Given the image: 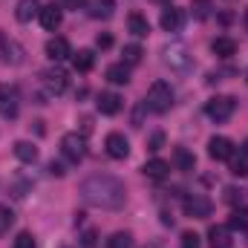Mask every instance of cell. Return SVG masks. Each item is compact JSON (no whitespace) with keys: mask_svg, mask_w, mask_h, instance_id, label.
<instances>
[{"mask_svg":"<svg viewBox=\"0 0 248 248\" xmlns=\"http://www.w3.org/2000/svg\"><path fill=\"white\" fill-rule=\"evenodd\" d=\"M81 199L90 208H101V211H119L127 202V187L119 176L110 173H93L81 182Z\"/></svg>","mask_w":248,"mask_h":248,"instance_id":"cell-1","label":"cell"},{"mask_svg":"<svg viewBox=\"0 0 248 248\" xmlns=\"http://www.w3.org/2000/svg\"><path fill=\"white\" fill-rule=\"evenodd\" d=\"M144 107H147L150 113H156V116L170 113V107H173V87H170L168 81H156V84L147 90Z\"/></svg>","mask_w":248,"mask_h":248,"instance_id":"cell-2","label":"cell"},{"mask_svg":"<svg viewBox=\"0 0 248 248\" xmlns=\"http://www.w3.org/2000/svg\"><path fill=\"white\" fill-rule=\"evenodd\" d=\"M162 61H165V66H170L173 72H187L193 66V55H190V49L182 41H170L162 49Z\"/></svg>","mask_w":248,"mask_h":248,"instance_id":"cell-3","label":"cell"},{"mask_svg":"<svg viewBox=\"0 0 248 248\" xmlns=\"http://www.w3.org/2000/svg\"><path fill=\"white\" fill-rule=\"evenodd\" d=\"M237 110V98L234 95H214L208 104H205V116L211 122H228Z\"/></svg>","mask_w":248,"mask_h":248,"instance_id":"cell-4","label":"cell"},{"mask_svg":"<svg viewBox=\"0 0 248 248\" xmlns=\"http://www.w3.org/2000/svg\"><path fill=\"white\" fill-rule=\"evenodd\" d=\"M20 113V93L12 84H0V119H17Z\"/></svg>","mask_w":248,"mask_h":248,"instance_id":"cell-5","label":"cell"},{"mask_svg":"<svg viewBox=\"0 0 248 248\" xmlns=\"http://www.w3.org/2000/svg\"><path fill=\"white\" fill-rule=\"evenodd\" d=\"M26 58V49L15 41V38H9L6 32H0V63H9V66H20Z\"/></svg>","mask_w":248,"mask_h":248,"instance_id":"cell-6","label":"cell"},{"mask_svg":"<svg viewBox=\"0 0 248 248\" xmlns=\"http://www.w3.org/2000/svg\"><path fill=\"white\" fill-rule=\"evenodd\" d=\"M61 153L69 162H81L87 156V139L81 133H63L61 136Z\"/></svg>","mask_w":248,"mask_h":248,"instance_id":"cell-7","label":"cell"},{"mask_svg":"<svg viewBox=\"0 0 248 248\" xmlns=\"http://www.w3.org/2000/svg\"><path fill=\"white\" fill-rule=\"evenodd\" d=\"M41 81H44V87H46L49 95H63L69 90V75H66V69H61V66H52V69L41 72Z\"/></svg>","mask_w":248,"mask_h":248,"instance_id":"cell-8","label":"cell"},{"mask_svg":"<svg viewBox=\"0 0 248 248\" xmlns=\"http://www.w3.org/2000/svg\"><path fill=\"white\" fill-rule=\"evenodd\" d=\"M182 208H185L187 217H193V219H205V217H211L214 202H211L208 196H202V193H190L185 202H182Z\"/></svg>","mask_w":248,"mask_h":248,"instance_id":"cell-9","label":"cell"},{"mask_svg":"<svg viewBox=\"0 0 248 248\" xmlns=\"http://www.w3.org/2000/svg\"><path fill=\"white\" fill-rule=\"evenodd\" d=\"M234 141L231 139H225V136H214L211 141H208V156L214 159V162H228L231 156H234Z\"/></svg>","mask_w":248,"mask_h":248,"instance_id":"cell-10","label":"cell"},{"mask_svg":"<svg viewBox=\"0 0 248 248\" xmlns=\"http://www.w3.org/2000/svg\"><path fill=\"white\" fill-rule=\"evenodd\" d=\"M104 147H107V156L110 159H127L130 156V141L124 133H110L104 139Z\"/></svg>","mask_w":248,"mask_h":248,"instance_id":"cell-11","label":"cell"},{"mask_svg":"<svg viewBox=\"0 0 248 248\" xmlns=\"http://www.w3.org/2000/svg\"><path fill=\"white\" fill-rule=\"evenodd\" d=\"M38 17H41V23H44L46 32H55L63 20V9L58 3H46V6H41V15Z\"/></svg>","mask_w":248,"mask_h":248,"instance_id":"cell-12","label":"cell"},{"mask_svg":"<svg viewBox=\"0 0 248 248\" xmlns=\"http://www.w3.org/2000/svg\"><path fill=\"white\" fill-rule=\"evenodd\" d=\"M159 23H162V29H165V32H179V29H182V23H185V12H182V9H176V6H168V9L162 12Z\"/></svg>","mask_w":248,"mask_h":248,"instance_id":"cell-13","label":"cell"},{"mask_svg":"<svg viewBox=\"0 0 248 248\" xmlns=\"http://www.w3.org/2000/svg\"><path fill=\"white\" fill-rule=\"evenodd\" d=\"M46 55H49V61H55V63L72 58V49H69L66 38H49L46 41Z\"/></svg>","mask_w":248,"mask_h":248,"instance_id":"cell-14","label":"cell"},{"mask_svg":"<svg viewBox=\"0 0 248 248\" xmlns=\"http://www.w3.org/2000/svg\"><path fill=\"white\" fill-rule=\"evenodd\" d=\"M124 101L119 93H101L98 95V113L101 116H116V113H122Z\"/></svg>","mask_w":248,"mask_h":248,"instance_id":"cell-15","label":"cell"},{"mask_svg":"<svg viewBox=\"0 0 248 248\" xmlns=\"http://www.w3.org/2000/svg\"><path fill=\"white\" fill-rule=\"evenodd\" d=\"M231 228L228 225H211L208 231V246L211 248H231Z\"/></svg>","mask_w":248,"mask_h":248,"instance_id":"cell-16","label":"cell"},{"mask_svg":"<svg viewBox=\"0 0 248 248\" xmlns=\"http://www.w3.org/2000/svg\"><path fill=\"white\" fill-rule=\"evenodd\" d=\"M35 15H41V0H17L15 6V17L20 23H29Z\"/></svg>","mask_w":248,"mask_h":248,"instance_id":"cell-17","label":"cell"},{"mask_svg":"<svg viewBox=\"0 0 248 248\" xmlns=\"http://www.w3.org/2000/svg\"><path fill=\"white\" fill-rule=\"evenodd\" d=\"M116 12V0H90V17L95 20H110Z\"/></svg>","mask_w":248,"mask_h":248,"instance_id":"cell-18","label":"cell"},{"mask_svg":"<svg viewBox=\"0 0 248 248\" xmlns=\"http://www.w3.org/2000/svg\"><path fill=\"white\" fill-rule=\"evenodd\" d=\"M127 29H130V35H136V38H147V32H150V23H147V17H144V15L133 12V15L127 17Z\"/></svg>","mask_w":248,"mask_h":248,"instance_id":"cell-19","label":"cell"},{"mask_svg":"<svg viewBox=\"0 0 248 248\" xmlns=\"http://www.w3.org/2000/svg\"><path fill=\"white\" fill-rule=\"evenodd\" d=\"M141 170H144V176H147V179H165V176L170 173V165H168L165 159H150Z\"/></svg>","mask_w":248,"mask_h":248,"instance_id":"cell-20","label":"cell"},{"mask_svg":"<svg viewBox=\"0 0 248 248\" xmlns=\"http://www.w3.org/2000/svg\"><path fill=\"white\" fill-rule=\"evenodd\" d=\"M72 66H75L78 72H90V69L95 66L93 49H78V52H72Z\"/></svg>","mask_w":248,"mask_h":248,"instance_id":"cell-21","label":"cell"},{"mask_svg":"<svg viewBox=\"0 0 248 248\" xmlns=\"http://www.w3.org/2000/svg\"><path fill=\"white\" fill-rule=\"evenodd\" d=\"M173 165H176V170L190 173V170L196 168V159H193V153H187L185 147H176V150H173Z\"/></svg>","mask_w":248,"mask_h":248,"instance_id":"cell-22","label":"cell"},{"mask_svg":"<svg viewBox=\"0 0 248 248\" xmlns=\"http://www.w3.org/2000/svg\"><path fill=\"white\" fill-rule=\"evenodd\" d=\"M228 162H231V173H234V176H248V147L234 150V156H231Z\"/></svg>","mask_w":248,"mask_h":248,"instance_id":"cell-23","label":"cell"},{"mask_svg":"<svg viewBox=\"0 0 248 248\" xmlns=\"http://www.w3.org/2000/svg\"><path fill=\"white\" fill-rule=\"evenodd\" d=\"M15 156H17L20 162L32 165V162H38V147H35L32 141H15Z\"/></svg>","mask_w":248,"mask_h":248,"instance_id":"cell-24","label":"cell"},{"mask_svg":"<svg viewBox=\"0 0 248 248\" xmlns=\"http://www.w3.org/2000/svg\"><path fill=\"white\" fill-rule=\"evenodd\" d=\"M107 81H110V84H127V81H130V66H127V63H110V66H107Z\"/></svg>","mask_w":248,"mask_h":248,"instance_id":"cell-25","label":"cell"},{"mask_svg":"<svg viewBox=\"0 0 248 248\" xmlns=\"http://www.w3.org/2000/svg\"><path fill=\"white\" fill-rule=\"evenodd\" d=\"M211 49H214V55H219V58H231V55L237 52V41H234V38H217V41L211 44Z\"/></svg>","mask_w":248,"mask_h":248,"instance_id":"cell-26","label":"cell"},{"mask_svg":"<svg viewBox=\"0 0 248 248\" xmlns=\"http://www.w3.org/2000/svg\"><path fill=\"white\" fill-rule=\"evenodd\" d=\"M107 248H133V234H130V231H116V234H110Z\"/></svg>","mask_w":248,"mask_h":248,"instance_id":"cell-27","label":"cell"},{"mask_svg":"<svg viewBox=\"0 0 248 248\" xmlns=\"http://www.w3.org/2000/svg\"><path fill=\"white\" fill-rule=\"evenodd\" d=\"M228 228H237V231H248V208H237L228 219Z\"/></svg>","mask_w":248,"mask_h":248,"instance_id":"cell-28","label":"cell"},{"mask_svg":"<svg viewBox=\"0 0 248 248\" xmlns=\"http://www.w3.org/2000/svg\"><path fill=\"white\" fill-rule=\"evenodd\" d=\"M122 55H124V63H127V66H136V63H141V55H144V52H141V46H136V44H127Z\"/></svg>","mask_w":248,"mask_h":248,"instance_id":"cell-29","label":"cell"},{"mask_svg":"<svg viewBox=\"0 0 248 248\" xmlns=\"http://www.w3.org/2000/svg\"><path fill=\"white\" fill-rule=\"evenodd\" d=\"M12 222H15V214H12L9 208H3V205H0V237L12 228Z\"/></svg>","mask_w":248,"mask_h":248,"instance_id":"cell-30","label":"cell"},{"mask_svg":"<svg viewBox=\"0 0 248 248\" xmlns=\"http://www.w3.org/2000/svg\"><path fill=\"white\" fill-rule=\"evenodd\" d=\"M12 248H35V237H32L29 231H20V234L15 237V243H12Z\"/></svg>","mask_w":248,"mask_h":248,"instance_id":"cell-31","label":"cell"},{"mask_svg":"<svg viewBox=\"0 0 248 248\" xmlns=\"http://www.w3.org/2000/svg\"><path fill=\"white\" fill-rule=\"evenodd\" d=\"M202 243H199V234L196 231H185L182 234V248H199Z\"/></svg>","mask_w":248,"mask_h":248,"instance_id":"cell-32","label":"cell"},{"mask_svg":"<svg viewBox=\"0 0 248 248\" xmlns=\"http://www.w3.org/2000/svg\"><path fill=\"white\" fill-rule=\"evenodd\" d=\"M162 144H165V136H162V133H153V139H150V144H147V150H153V153H156V150H159Z\"/></svg>","mask_w":248,"mask_h":248,"instance_id":"cell-33","label":"cell"},{"mask_svg":"<svg viewBox=\"0 0 248 248\" xmlns=\"http://www.w3.org/2000/svg\"><path fill=\"white\" fill-rule=\"evenodd\" d=\"M49 173H52V176H63L66 170H63V165H61V162H49Z\"/></svg>","mask_w":248,"mask_h":248,"instance_id":"cell-34","label":"cell"},{"mask_svg":"<svg viewBox=\"0 0 248 248\" xmlns=\"http://www.w3.org/2000/svg\"><path fill=\"white\" fill-rule=\"evenodd\" d=\"M196 15L199 17H208V0H196Z\"/></svg>","mask_w":248,"mask_h":248,"instance_id":"cell-35","label":"cell"},{"mask_svg":"<svg viewBox=\"0 0 248 248\" xmlns=\"http://www.w3.org/2000/svg\"><path fill=\"white\" fill-rule=\"evenodd\" d=\"M81 243H84V248H93V246H95V231H87Z\"/></svg>","mask_w":248,"mask_h":248,"instance_id":"cell-36","label":"cell"},{"mask_svg":"<svg viewBox=\"0 0 248 248\" xmlns=\"http://www.w3.org/2000/svg\"><path fill=\"white\" fill-rule=\"evenodd\" d=\"M95 44H98L101 49H107V46H113V38H110V35H98V41H95Z\"/></svg>","mask_w":248,"mask_h":248,"instance_id":"cell-37","label":"cell"},{"mask_svg":"<svg viewBox=\"0 0 248 248\" xmlns=\"http://www.w3.org/2000/svg\"><path fill=\"white\" fill-rule=\"evenodd\" d=\"M63 6H66V9H84L87 0H63Z\"/></svg>","mask_w":248,"mask_h":248,"instance_id":"cell-38","label":"cell"},{"mask_svg":"<svg viewBox=\"0 0 248 248\" xmlns=\"http://www.w3.org/2000/svg\"><path fill=\"white\" fill-rule=\"evenodd\" d=\"M246 29H248V9H246Z\"/></svg>","mask_w":248,"mask_h":248,"instance_id":"cell-39","label":"cell"},{"mask_svg":"<svg viewBox=\"0 0 248 248\" xmlns=\"http://www.w3.org/2000/svg\"><path fill=\"white\" fill-rule=\"evenodd\" d=\"M156 3H168V0H156Z\"/></svg>","mask_w":248,"mask_h":248,"instance_id":"cell-40","label":"cell"}]
</instances>
